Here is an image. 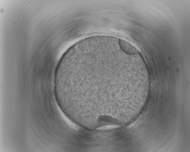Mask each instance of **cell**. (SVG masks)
Segmentation results:
<instances>
[{
  "mask_svg": "<svg viewBox=\"0 0 190 152\" xmlns=\"http://www.w3.org/2000/svg\"><path fill=\"white\" fill-rule=\"evenodd\" d=\"M113 62L106 56L91 55L61 68V97L71 118L98 121L111 116L119 85L127 78V73L113 69Z\"/></svg>",
  "mask_w": 190,
  "mask_h": 152,
  "instance_id": "obj_1",
  "label": "cell"
}]
</instances>
